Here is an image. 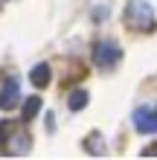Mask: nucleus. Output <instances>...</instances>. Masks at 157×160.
Masks as SVG:
<instances>
[{
  "label": "nucleus",
  "mask_w": 157,
  "mask_h": 160,
  "mask_svg": "<svg viewBox=\"0 0 157 160\" xmlns=\"http://www.w3.org/2000/svg\"><path fill=\"white\" fill-rule=\"evenodd\" d=\"M29 146H32V137L26 134V131H21V128H15L12 134L3 137V152L6 154H26Z\"/></svg>",
  "instance_id": "4"
},
{
  "label": "nucleus",
  "mask_w": 157,
  "mask_h": 160,
  "mask_svg": "<svg viewBox=\"0 0 157 160\" xmlns=\"http://www.w3.org/2000/svg\"><path fill=\"white\" fill-rule=\"evenodd\" d=\"M38 114H41V96H29V99L23 102V119L29 122V119H35Z\"/></svg>",
  "instance_id": "8"
},
{
  "label": "nucleus",
  "mask_w": 157,
  "mask_h": 160,
  "mask_svg": "<svg viewBox=\"0 0 157 160\" xmlns=\"http://www.w3.org/2000/svg\"><path fill=\"white\" fill-rule=\"evenodd\" d=\"M143 154H157V143H154V146H149V148H143Z\"/></svg>",
  "instance_id": "10"
},
{
  "label": "nucleus",
  "mask_w": 157,
  "mask_h": 160,
  "mask_svg": "<svg viewBox=\"0 0 157 160\" xmlns=\"http://www.w3.org/2000/svg\"><path fill=\"white\" fill-rule=\"evenodd\" d=\"M125 26L134 32H154L157 15L149 0H128L125 3Z\"/></svg>",
  "instance_id": "1"
},
{
  "label": "nucleus",
  "mask_w": 157,
  "mask_h": 160,
  "mask_svg": "<svg viewBox=\"0 0 157 160\" xmlns=\"http://www.w3.org/2000/svg\"><path fill=\"white\" fill-rule=\"evenodd\" d=\"M87 102H90V93H87L85 88H76V90L70 93V99H67V108H70V111H81Z\"/></svg>",
  "instance_id": "7"
},
{
  "label": "nucleus",
  "mask_w": 157,
  "mask_h": 160,
  "mask_svg": "<svg viewBox=\"0 0 157 160\" xmlns=\"http://www.w3.org/2000/svg\"><path fill=\"white\" fill-rule=\"evenodd\" d=\"M134 128L140 134H157V108L143 105L134 111Z\"/></svg>",
  "instance_id": "3"
},
{
  "label": "nucleus",
  "mask_w": 157,
  "mask_h": 160,
  "mask_svg": "<svg viewBox=\"0 0 157 160\" xmlns=\"http://www.w3.org/2000/svg\"><path fill=\"white\" fill-rule=\"evenodd\" d=\"M122 61V47L116 41H96L93 44V64L102 70H110Z\"/></svg>",
  "instance_id": "2"
},
{
  "label": "nucleus",
  "mask_w": 157,
  "mask_h": 160,
  "mask_svg": "<svg viewBox=\"0 0 157 160\" xmlns=\"http://www.w3.org/2000/svg\"><path fill=\"white\" fill-rule=\"evenodd\" d=\"M50 79H52V73H50V64H35V67L29 70V82L35 84V88H47L50 84Z\"/></svg>",
  "instance_id": "6"
},
{
  "label": "nucleus",
  "mask_w": 157,
  "mask_h": 160,
  "mask_svg": "<svg viewBox=\"0 0 157 160\" xmlns=\"http://www.w3.org/2000/svg\"><path fill=\"white\" fill-rule=\"evenodd\" d=\"M85 148L87 152H93V154H105V146H102V134H90L85 140Z\"/></svg>",
  "instance_id": "9"
},
{
  "label": "nucleus",
  "mask_w": 157,
  "mask_h": 160,
  "mask_svg": "<svg viewBox=\"0 0 157 160\" xmlns=\"http://www.w3.org/2000/svg\"><path fill=\"white\" fill-rule=\"evenodd\" d=\"M17 102H21V84H17V79H9L0 88V111H15Z\"/></svg>",
  "instance_id": "5"
}]
</instances>
